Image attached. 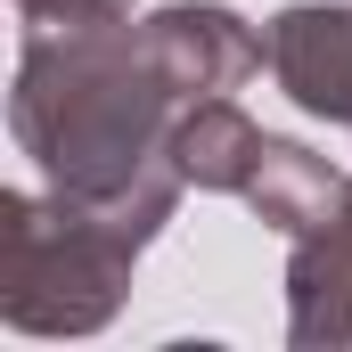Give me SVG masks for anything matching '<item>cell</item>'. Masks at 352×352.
<instances>
[{"instance_id": "6da1fadb", "label": "cell", "mask_w": 352, "mask_h": 352, "mask_svg": "<svg viewBox=\"0 0 352 352\" xmlns=\"http://www.w3.org/2000/svg\"><path fill=\"white\" fill-rule=\"evenodd\" d=\"M164 74L148 66L140 41H123L115 25L90 33H33L25 41V74H16V140L50 164V180L98 205V213H140V230L164 221L173 173H156V123H164Z\"/></svg>"}, {"instance_id": "5b68a950", "label": "cell", "mask_w": 352, "mask_h": 352, "mask_svg": "<svg viewBox=\"0 0 352 352\" xmlns=\"http://www.w3.org/2000/svg\"><path fill=\"white\" fill-rule=\"evenodd\" d=\"M173 156L197 188H246L263 164V131L230 107V98H197V115L173 131Z\"/></svg>"}, {"instance_id": "7a4b0ae2", "label": "cell", "mask_w": 352, "mask_h": 352, "mask_svg": "<svg viewBox=\"0 0 352 352\" xmlns=\"http://www.w3.org/2000/svg\"><path fill=\"white\" fill-rule=\"evenodd\" d=\"M140 50H148V66L164 74L173 98H230V90L270 58V41L246 33V16H238V8H213V0L148 16Z\"/></svg>"}, {"instance_id": "3957f363", "label": "cell", "mask_w": 352, "mask_h": 352, "mask_svg": "<svg viewBox=\"0 0 352 352\" xmlns=\"http://www.w3.org/2000/svg\"><path fill=\"white\" fill-rule=\"evenodd\" d=\"M270 74L295 107L352 123V8H287L270 25Z\"/></svg>"}, {"instance_id": "277c9868", "label": "cell", "mask_w": 352, "mask_h": 352, "mask_svg": "<svg viewBox=\"0 0 352 352\" xmlns=\"http://www.w3.org/2000/svg\"><path fill=\"white\" fill-rule=\"evenodd\" d=\"M246 197L263 205V221L295 230V238H311V230H328L344 213V180L328 173L311 148H295V140H263V164L246 180Z\"/></svg>"}, {"instance_id": "8992f818", "label": "cell", "mask_w": 352, "mask_h": 352, "mask_svg": "<svg viewBox=\"0 0 352 352\" xmlns=\"http://www.w3.org/2000/svg\"><path fill=\"white\" fill-rule=\"evenodd\" d=\"M33 25H66V33H90V25H123L131 0H16Z\"/></svg>"}]
</instances>
